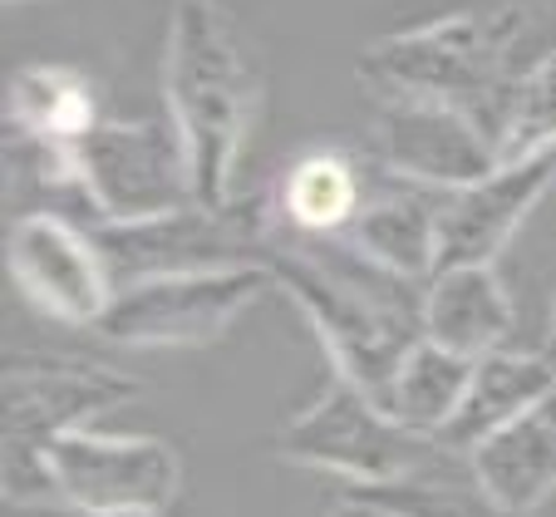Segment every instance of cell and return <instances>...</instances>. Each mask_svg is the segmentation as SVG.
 Masks as SVG:
<instances>
[{"label": "cell", "instance_id": "cell-11", "mask_svg": "<svg viewBox=\"0 0 556 517\" xmlns=\"http://www.w3.org/2000/svg\"><path fill=\"white\" fill-rule=\"evenodd\" d=\"M134 400L138 380L118 369L85 365V360H21L5 369V439L45 449Z\"/></svg>", "mask_w": 556, "mask_h": 517}, {"label": "cell", "instance_id": "cell-4", "mask_svg": "<svg viewBox=\"0 0 556 517\" xmlns=\"http://www.w3.org/2000/svg\"><path fill=\"white\" fill-rule=\"evenodd\" d=\"M271 449L276 458H286L295 468L345 478L350 493L355 488L409 483V478H424L458 458L439 439H424V433H409L404 424H394L384 404L369 400L359 384L340 380L336 369L311 394V404L281 424Z\"/></svg>", "mask_w": 556, "mask_h": 517}, {"label": "cell", "instance_id": "cell-9", "mask_svg": "<svg viewBox=\"0 0 556 517\" xmlns=\"http://www.w3.org/2000/svg\"><path fill=\"white\" fill-rule=\"evenodd\" d=\"M5 266L15 291L40 311L45 320H60L74 330H94L109 316L118 281L109 272V256L85 222L60 212H21L5 232Z\"/></svg>", "mask_w": 556, "mask_h": 517}, {"label": "cell", "instance_id": "cell-12", "mask_svg": "<svg viewBox=\"0 0 556 517\" xmlns=\"http://www.w3.org/2000/svg\"><path fill=\"white\" fill-rule=\"evenodd\" d=\"M552 178H556V153H546V159L513 163V168H497L493 178L472 182V188L448 192L439 217V272L497 266L507 242L522 232V222L546 198Z\"/></svg>", "mask_w": 556, "mask_h": 517}, {"label": "cell", "instance_id": "cell-13", "mask_svg": "<svg viewBox=\"0 0 556 517\" xmlns=\"http://www.w3.org/2000/svg\"><path fill=\"white\" fill-rule=\"evenodd\" d=\"M443 198H448V192H433L409 178H394V173H384L369 159V198L345 237L369 262L384 266V272L404 276V281H414V286H429L433 272H439Z\"/></svg>", "mask_w": 556, "mask_h": 517}, {"label": "cell", "instance_id": "cell-25", "mask_svg": "<svg viewBox=\"0 0 556 517\" xmlns=\"http://www.w3.org/2000/svg\"><path fill=\"white\" fill-rule=\"evenodd\" d=\"M5 5H21V0H5Z\"/></svg>", "mask_w": 556, "mask_h": 517}, {"label": "cell", "instance_id": "cell-7", "mask_svg": "<svg viewBox=\"0 0 556 517\" xmlns=\"http://www.w3.org/2000/svg\"><path fill=\"white\" fill-rule=\"evenodd\" d=\"M266 266H237V272H188L153 276V281L124 286L109 316L94 326L99 340L134 350H202L217 345L256 295L271 291Z\"/></svg>", "mask_w": 556, "mask_h": 517}, {"label": "cell", "instance_id": "cell-24", "mask_svg": "<svg viewBox=\"0 0 556 517\" xmlns=\"http://www.w3.org/2000/svg\"><path fill=\"white\" fill-rule=\"evenodd\" d=\"M128 517H163V513H128Z\"/></svg>", "mask_w": 556, "mask_h": 517}, {"label": "cell", "instance_id": "cell-17", "mask_svg": "<svg viewBox=\"0 0 556 517\" xmlns=\"http://www.w3.org/2000/svg\"><path fill=\"white\" fill-rule=\"evenodd\" d=\"M99 124V85L74 64H21L5 85V134L21 143H79Z\"/></svg>", "mask_w": 556, "mask_h": 517}, {"label": "cell", "instance_id": "cell-19", "mask_svg": "<svg viewBox=\"0 0 556 517\" xmlns=\"http://www.w3.org/2000/svg\"><path fill=\"white\" fill-rule=\"evenodd\" d=\"M472 365L478 360H463L453 350L433 345V340H419L404 355L400 375H394V384L384 394L389 419L404 424L409 433H424V439H443V429H448L453 414L468 400Z\"/></svg>", "mask_w": 556, "mask_h": 517}, {"label": "cell", "instance_id": "cell-14", "mask_svg": "<svg viewBox=\"0 0 556 517\" xmlns=\"http://www.w3.org/2000/svg\"><path fill=\"white\" fill-rule=\"evenodd\" d=\"M266 198L276 237H345L369 198V153L315 143L286 163Z\"/></svg>", "mask_w": 556, "mask_h": 517}, {"label": "cell", "instance_id": "cell-3", "mask_svg": "<svg viewBox=\"0 0 556 517\" xmlns=\"http://www.w3.org/2000/svg\"><path fill=\"white\" fill-rule=\"evenodd\" d=\"M536 25V11L522 0L472 5L458 15H439L429 25L379 35L355 60L369 104H433L468 114L497 148L513 89L522 70H513L517 45Z\"/></svg>", "mask_w": 556, "mask_h": 517}, {"label": "cell", "instance_id": "cell-22", "mask_svg": "<svg viewBox=\"0 0 556 517\" xmlns=\"http://www.w3.org/2000/svg\"><path fill=\"white\" fill-rule=\"evenodd\" d=\"M536 355H542L546 365L556 369V320H552V330H546V336H542V345H536Z\"/></svg>", "mask_w": 556, "mask_h": 517}, {"label": "cell", "instance_id": "cell-5", "mask_svg": "<svg viewBox=\"0 0 556 517\" xmlns=\"http://www.w3.org/2000/svg\"><path fill=\"white\" fill-rule=\"evenodd\" d=\"M64 178L89 232L198 207L188 153L168 114L104 118L89 138L64 148Z\"/></svg>", "mask_w": 556, "mask_h": 517}, {"label": "cell", "instance_id": "cell-10", "mask_svg": "<svg viewBox=\"0 0 556 517\" xmlns=\"http://www.w3.org/2000/svg\"><path fill=\"white\" fill-rule=\"evenodd\" d=\"M369 159L394 178L458 192L497 173V148L468 114L433 104H375Z\"/></svg>", "mask_w": 556, "mask_h": 517}, {"label": "cell", "instance_id": "cell-18", "mask_svg": "<svg viewBox=\"0 0 556 517\" xmlns=\"http://www.w3.org/2000/svg\"><path fill=\"white\" fill-rule=\"evenodd\" d=\"M472 478L503 513L532 517L556 493V424L542 409L483 439L468 454Z\"/></svg>", "mask_w": 556, "mask_h": 517}, {"label": "cell", "instance_id": "cell-8", "mask_svg": "<svg viewBox=\"0 0 556 517\" xmlns=\"http://www.w3.org/2000/svg\"><path fill=\"white\" fill-rule=\"evenodd\" d=\"M60 503L89 517L163 513L182 488V458L168 439L153 433H104L79 429L45 443Z\"/></svg>", "mask_w": 556, "mask_h": 517}, {"label": "cell", "instance_id": "cell-1", "mask_svg": "<svg viewBox=\"0 0 556 517\" xmlns=\"http://www.w3.org/2000/svg\"><path fill=\"white\" fill-rule=\"evenodd\" d=\"M262 266L326 345L330 369L384 404L404 355L424 340V286L369 262L350 237H271Z\"/></svg>", "mask_w": 556, "mask_h": 517}, {"label": "cell", "instance_id": "cell-2", "mask_svg": "<svg viewBox=\"0 0 556 517\" xmlns=\"http://www.w3.org/2000/svg\"><path fill=\"white\" fill-rule=\"evenodd\" d=\"M262 60L222 0H173L163 40V114L188 153L198 207L237 202L231 182L262 118Z\"/></svg>", "mask_w": 556, "mask_h": 517}, {"label": "cell", "instance_id": "cell-15", "mask_svg": "<svg viewBox=\"0 0 556 517\" xmlns=\"http://www.w3.org/2000/svg\"><path fill=\"white\" fill-rule=\"evenodd\" d=\"M419 326L424 340H433V345L463 360H483L493 350H507L517 311L497 266H453L424 286Z\"/></svg>", "mask_w": 556, "mask_h": 517}, {"label": "cell", "instance_id": "cell-20", "mask_svg": "<svg viewBox=\"0 0 556 517\" xmlns=\"http://www.w3.org/2000/svg\"><path fill=\"white\" fill-rule=\"evenodd\" d=\"M546 153H556V50L517 79L503 134H497V168L546 159Z\"/></svg>", "mask_w": 556, "mask_h": 517}, {"label": "cell", "instance_id": "cell-6", "mask_svg": "<svg viewBox=\"0 0 556 517\" xmlns=\"http://www.w3.org/2000/svg\"><path fill=\"white\" fill-rule=\"evenodd\" d=\"M109 256L118 291L153 276L188 272H237L262 266L276 237L271 198H237L227 207H182L173 217L128 222V227H94Z\"/></svg>", "mask_w": 556, "mask_h": 517}, {"label": "cell", "instance_id": "cell-23", "mask_svg": "<svg viewBox=\"0 0 556 517\" xmlns=\"http://www.w3.org/2000/svg\"><path fill=\"white\" fill-rule=\"evenodd\" d=\"M542 414H546V419H552V424H556V390H552V394H546V404H542Z\"/></svg>", "mask_w": 556, "mask_h": 517}, {"label": "cell", "instance_id": "cell-21", "mask_svg": "<svg viewBox=\"0 0 556 517\" xmlns=\"http://www.w3.org/2000/svg\"><path fill=\"white\" fill-rule=\"evenodd\" d=\"M330 517H400V513H384V507L359 503V497H340V507Z\"/></svg>", "mask_w": 556, "mask_h": 517}, {"label": "cell", "instance_id": "cell-16", "mask_svg": "<svg viewBox=\"0 0 556 517\" xmlns=\"http://www.w3.org/2000/svg\"><path fill=\"white\" fill-rule=\"evenodd\" d=\"M552 390H556V369L536 350H493V355L472 365L468 400L453 414V424L443 429L439 443L453 449V454H472L483 439H493V433L513 429L517 419L542 409Z\"/></svg>", "mask_w": 556, "mask_h": 517}]
</instances>
